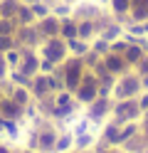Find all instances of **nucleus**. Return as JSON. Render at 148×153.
Here are the masks:
<instances>
[{"label":"nucleus","instance_id":"1","mask_svg":"<svg viewBox=\"0 0 148 153\" xmlns=\"http://www.w3.org/2000/svg\"><path fill=\"white\" fill-rule=\"evenodd\" d=\"M141 59V50H128V62H138Z\"/></svg>","mask_w":148,"mask_h":153}]
</instances>
